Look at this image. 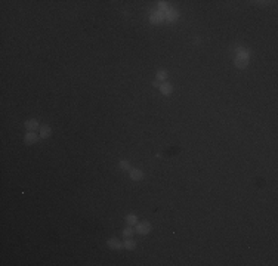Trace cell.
I'll return each instance as SVG.
<instances>
[{
  "label": "cell",
  "instance_id": "obj_4",
  "mask_svg": "<svg viewBox=\"0 0 278 266\" xmlns=\"http://www.w3.org/2000/svg\"><path fill=\"white\" fill-rule=\"evenodd\" d=\"M37 139H39V136H37V133L36 132L25 133V138H24L25 143H34V142H37Z\"/></svg>",
  "mask_w": 278,
  "mask_h": 266
},
{
  "label": "cell",
  "instance_id": "obj_9",
  "mask_svg": "<svg viewBox=\"0 0 278 266\" xmlns=\"http://www.w3.org/2000/svg\"><path fill=\"white\" fill-rule=\"evenodd\" d=\"M164 18H167L169 21H175L177 18V12L176 10H173V9H170V10H167L166 13H164Z\"/></svg>",
  "mask_w": 278,
  "mask_h": 266
},
{
  "label": "cell",
  "instance_id": "obj_3",
  "mask_svg": "<svg viewBox=\"0 0 278 266\" xmlns=\"http://www.w3.org/2000/svg\"><path fill=\"white\" fill-rule=\"evenodd\" d=\"M25 127H27L28 132H36V130L39 129V123H37V120H27Z\"/></svg>",
  "mask_w": 278,
  "mask_h": 266
},
{
  "label": "cell",
  "instance_id": "obj_14",
  "mask_svg": "<svg viewBox=\"0 0 278 266\" xmlns=\"http://www.w3.org/2000/svg\"><path fill=\"white\" fill-rule=\"evenodd\" d=\"M132 235H133V229H132V228H126V229L123 231V237H124V238H130Z\"/></svg>",
  "mask_w": 278,
  "mask_h": 266
},
{
  "label": "cell",
  "instance_id": "obj_15",
  "mask_svg": "<svg viewBox=\"0 0 278 266\" xmlns=\"http://www.w3.org/2000/svg\"><path fill=\"white\" fill-rule=\"evenodd\" d=\"M118 167H120L121 170H129V169H130V166H129V163H127V161H124V160H123V161H120V164H118Z\"/></svg>",
  "mask_w": 278,
  "mask_h": 266
},
{
  "label": "cell",
  "instance_id": "obj_8",
  "mask_svg": "<svg viewBox=\"0 0 278 266\" xmlns=\"http://www.w3.org/2000/svg\"><path fill=\"white\" fill-rule=\"evenodd\" d=\"M160 90H161L163 95H170V93H172V86H170L169 83H161Z\"/></svg>",
  "mask_w": 278,
  "mask_h": 266
},
{
  "label": "cell",
  "instance_id": "obj_12",
  "mask_svg": "<svg viewBox=\"0 0 278 266\" xmlns=\"http://www.w3.org/2000/svg\"><path fill=\"white\" fill-rule=\"evenodd\" d=\"M167 78V73L164 71V70H160L158 73H157V80L158 82H163V80H166Z\"/></svg>",
  "mask_w": 278,
  "mask_h": 266
},
{
  "label": "cell",
  "instance_id": "obj_6",
  "mask_svg": "<svg viewBox=\"0 0 278 266\" xmlns=\"http://www.w3.org/2000/svg\"><path fill=\"white\" fill-rule=\"evenodd\" d=\"M108 247L110 249H112V250H121L123 247H124V244H121V242H118V241H116V240H108Z\"/></svg>",
  "mask_w": 278,
  "mask_h": 266
},
{
  "label": "cell",
  "instance_id": "obj_7",
  "mask_svg": "<svg viewBox=\"0 0 278 266\" xmlns=\"http://www.w3.org/2000/svg\"><path fill=\"white\" fill-rule=\"evenodd\" d=\"M52 135V130L49 126H43V127H40V136L42 138H49Z\"/></svg>",
  "mask_w": 278,
  "mask_h": 266
},
{
  "label": "cell",
  "instance_id": "obj_5",
  "mask_svg": "<svg viewBox=\"0 0 278 266\" xmlns=\"http://www.w3.org/2000/svg\"><path fill=\"white\" fill-rule=\"evenodd\" d=\"M130 177L133 180H141L143 177V173L139 170V169H130Z\"/></svg>",
  "mask_w": 278,
  "mask_h": 266
},
{
  "label": "cell",
  "instance_id": "obj_13",
  "mask_svg": "<svg viewBox=\"0 0 278 266\" xmlns=\"http://www.w3.org/2000/svg\"><path fill=\"white\" fill-rule=\"evenodd\" d=\"M124 247H126L127 250H135L136 249V242L132 241V240H127V241L124 242Z\"/></svg>",
  "mask_w": 278,
  "mask_h": 266
},
{
  "label": "cell",
  "instance_id": "obj_2",
  "mask_svg": "<svg viewBox=\"0 0 278 266\" xmlns=\"http://www.w3.org/2000/svg\"><path fill=\"white\" fill-rule=\"evenodd\" d=\"M136 232L141 234V235H147V234L151 232V225L148 222H142V223L136 225Z\"/></svg>",
  "mask_w": 278,
  "mask_h": 266
},
{
  "label": "cell",
  "instance_id": "obj_10",
  "mask_svg": "<svg viewBox=\"0 0 278 266\" xmlns=\"http://www.w3.org/2000/svg\"><path fill=\"white\" fill-rule=\"evenodd\" d=\"M163 19H164V13H161V12H158V13H155V15H152L151 17L152 22H160V21H163Z\"/></svg>",
  "mask_w": 278,
  "mask_h": 266
},
{
  "label": "cell",
  "instance_id": "obj_11",
  "mask_svg": "<svg viewBox=\"0 0 278 266\" xmlns=\"http://www.w3.org/2000/svg\"><path fill=\"white\" fill-rule=\"evenodd\" d=\"M126 222L127 225H136L138 223V219H136L135 215H129V216H126Z\"/></svg>",
  "mask_w": 278,
  "mask_h": 266
},
{
  "label": "cell",
  "instance_id": "obj_1",
  "mask_svg": "<svg viewBox=\"0 0 278 266\" xmlns=\"http://www.w3.org/2000/svg\"><path fill=\"white\" fill-rule=\"evenodd\" d=\"M249 64V53L247 50L243 49V48H238L237 49V59H235V65L240 66V68H244Z\"/></svg>",
  "mask_w": 278,
  "mask_h": 266
}]
</instances>
